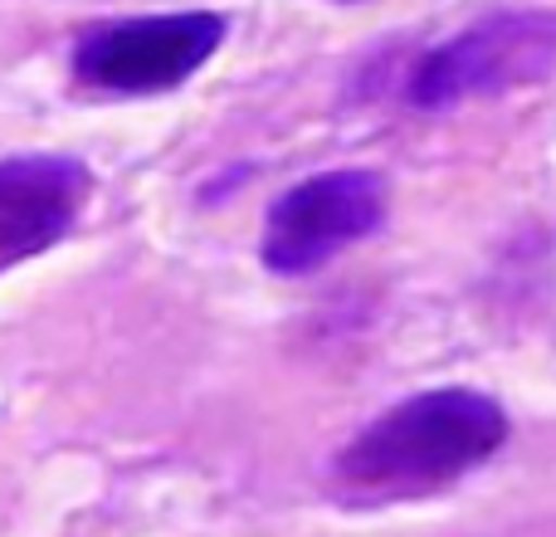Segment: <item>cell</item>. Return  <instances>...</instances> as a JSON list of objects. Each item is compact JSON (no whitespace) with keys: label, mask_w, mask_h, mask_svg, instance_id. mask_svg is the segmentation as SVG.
<instances>
[{"label":"cell","mask_w":556,"mask_h":537,"mask_svg":"<svg viewBox=\"0 0 556 537\" xmlns=\"http://www.w3.org/2000/svg\"><path fill=\"white\" fill-rule=\"evenodd\" d=\"M556 68V15L552 10H503L479 20L459 39L425 54L410 78L415 108H454L464 98H489L503 88L538 84Z\"/></svg>","instance_id":"obj_2"},{"label":"cell","mask_w":556,"mask_h":537,"mask_svg":"<svg viewBox=\"0 0 556 537\" xmlns=\"http://www.w3.org/2000/svg\"><path fill=\"white\" fill-rule=\"evenodd\" d=\"M386 221V176L366 172V166H346V172H323L298 182L269 205V225H264V264L274 274H313L346 245L376 235Z\"/></svg>","instance_id":"obj_4"},{"label":"cell","mask_w":556,"mask_h":537,"mask_svg":"<svg viewBox=\"0 0 556 537\" xmlns=\"http://www.w3.org/2000/svg\"><path fill=\"white\" fill-rule=\"evenodd\" d=\"M508 440V415L493 396L469 386L420 391L371 421L332 464V494L342 503L420 499L464 479Z\"/></svg>","instance_id":"obj_1"},{"label":"cell","mask_w":556,"mask_h":537,"mask_svg":"<svg viewBox=\"0 0 556 537\" xmlns=\"http://www.w3.org/2000/svg\"><path fill=\"white\" fill-rule=\"evenodd\" d=\"M93 176L74 157H5L0 162V274L74 230Z\"/></svg>","instance_id":"obj_5"},{"label":"cell","mask_w":556,"mask_h":537,"mask_svg":"<svg viewBox=\"0 0 556 537\" xmlns=\"http://www.w3.org/2000/svg\"><path fill=\"white\" fill-rule=\"evenodd\" d=\"M225 15L181 10V15L113 20L78 39L74 74L98 93H162L176 88L220 49Z\"/></svg>","instance_id":"obj_3"}]
</instances>
